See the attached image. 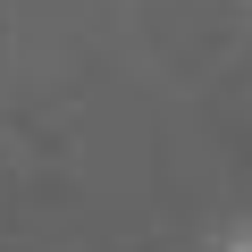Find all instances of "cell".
I'll return each instance as SVG.
<instances>
[{"label":"cell","instance_id":"6da1fadb","mask_svg":"<svg viewBox=\"0 0 252 252\" xmlns=\"http://www.w3.org/2000/svg\"><path fill=\"white\" fill-rule=\"evenodd\" d=\"M227 252H252V235H235V244H227Z\"/></svg>","mask_w":252,"mask_h":252}]
</instances>
